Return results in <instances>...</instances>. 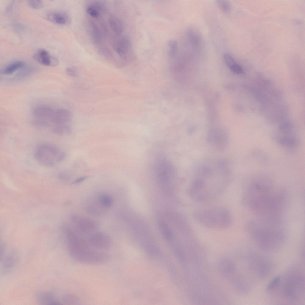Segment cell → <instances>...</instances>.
Here are the masks:
<instances>
[{
    "mask_svg": "<svg viewBox=\"0 0 305 305\" xmlns=\"http://www.w3.org/2000/svg\"><path fill=\"white\" fill-rule=\"evenodd\" d=\"M243 201L258 217L279 218L284 210L286 200L284 192L275 189L270 179L260 176L250 182L244 194Z\"/></svg>",
    "mask_w": 305,
    "mask_h": 305,
    "instance_id": "6da1fadb",
    "label": "cell"
},
{
    "mask_svg": "<svg viewBox=\"0 0 305 305\" xmlns=\"http://www.w3.org/2000/svg\"><path fill=\"white\" fill-rule=\"evenodd\" d=\"M247 228L255 242L265 250L276 249L286 239V230L280 218L258 217L248 223Z\"/></svg>",
    "mask_w": 305,
    "mask_h": 305,
    "instance_id": "7a4b0ae2",
    "label": "cell"
},
{
    "mask_svg": "<svg viewBox=\"0 0 305 305\" xmlns=\"http://www.w3.org/2000/svg\"><path fill=\"white\" fill-rule=\"evenodd\" d=\"M66 235L69 252L78 262L88 264H97L105 262L109 259L108 254L93 248L88 241L75 231L69 230Z\"/></svg>",
    "mask_w": 305,
    "mask_h": 305,
    "instance_id": "3957f363",
    "label": "cell"
},
{
    "mask_svg": "<svg viewBox=\"0 0 305 305\" xmlns=\"http://www.w3.org/2000/svg\"><path fill=\"white\" fill-rule=\"evenodd\" d=\"M194 217L201 225L209 228H223L231 224L232 217L227 210L221 208H210L197 211Z\"/></svg>",
    "mask_w": 305,
    "mask_h": 305,
    "instance_id": "277c9868",
    "label": "cell"
},
{
    "mask_svg": "<svg viewBox=\"0 0 305 305\" xmlns=\"http://www.w3.org/2000/svg\"><path fill=\"white\" fill-rule=\"evenodd\" d=\"M66 154L60 148L52 144H40L35 148L34 156L40 164L46 166H55L63 161Z\"/></svg>",
    "mask_w": 305,
    "mask_h": 305,
    "instance_id": "5b68a950",
    "label": "cell"
},
{
    "mask_svg": "<svg viewBox=\"0 0 305 305\" xmlns=\"http://www.w3.org/2000/svg\"><path fill=\"white\" fill-rule=\"evenodd\" d=\"M283 296L287 299L293 301L300 300L304 296V277L298 271H292L288 274L284 284Z\"/></svg>",
    "mask_w": 305,
    "mask_h": 305,
    "instance_id": "8992f818",
    "label": "cell"
},
{
    "mask_svg": "<svg viewBox=\"0 0 305 305\" xmlns=\"http://www.w3.org/2000/svg\"><path fill=\"white\" fill-rule=\"evenodd\" d=\"M18 254L14 249L9 248L4 244L0 247V272L3 274L13 272L18 264Z\"/></svg>",
    "mask_w": 305,
    "mask_h": 305,
    "instance_id": "52a82bcc",
    "label": "cell"
},
{
    "mask_svg": "<svg viewBox=\"0 0 305 305\" xmlns=\"http://www.w3.org/2000/svg\"><path fill=\"white\" fill-rule=\"evenodd\" d=\"M114 48L122 59V66L130 63L133 61L134 52L131 41L125 36L120 37L115 43Z\"/></svg>",
    "mask_w": 305,
    "mask_h": 305,
    "instance_id": "ba28073f",
    "label": "cell"
},
{
    "mask_svg": "<svg viewBox=\"0 0 305 305\" xmlns=\"http://www.w3.org/2000/svg\"><path fill=\"white\" fill-rule=\"evenodd\" d=\"M88 241L93 248L102 251L108 250L111 245L110 237L106 234L102 232H97L92 234Z\"/></svg>",
    "mask_w": 305,
    "mask_h": 305,
    "instance_id": "9c48e42d",
    "label": "cell"
},
{
    "mask_svg": "<svg viewBox=\"0 0 305 305\" xmlns=\"http://www.w3.org/2000/svg\"><path fill=\"white\" fill-rule=\"evenodd\" d=\"M71 220L75 227L83 233H91L97 227L96 222L93 220L85 216L74 214L72 216Z\"/></svg>",
    "mask_w": 305,
    "mask_h": 305,
    "instance_id": "30bf717a",
    "label": "cell"
},
{
    "mask_svg": "<svg viewBox=\"0 0 305 305\" xmlns=\"http://www.w3.org/2000/svg\"><path fill=\"white\" fill-rule=\"evenodd\" d=\"M251 262L252 267L259 277H266L270 272V262L265 257L259 256H254Z\"/></svg>",
    "mask_w": 305,
    "mask_h": 305,
    "instance_id": "8fae6325",
    "label": "cell"
},
{
    "mask_svg": "<svg viewBox=\"0 0 305 305\" xmlns=\"http://www.w3.org/2000/svg\"><path fill=\"white\" fill-rule=\"evenodd\" d=\"M274 140L279 145L287 148H296L298 145V138L293 133L285 134L277 132L274 136Z\"/></svg>",
    "mask_w": 305,
    "mask_h": 305,
    "instance_id": "7c38bea8",
    "label": "cell"
},
{
    "mask_svg": "<svg viewBox=\"0 0 305 305\" xmlns=\"http://www.w3.org/2000/svg\"><path fill=\"white\" fill-rule=\"evenodd\" d=\"M33 58L36 61L45 66H55L59 63L57 58L43 49H40L37 51L33 55Z\"/></svg>",
    "mask_w": 305,
    "mask_h": 305,
    "instance_id": "4fadbf2b",
    "label": "cell"
},
{
    "mask_svg": "<svg viewBox=\"0 0 305 305\" xmlns=\"http://www.w3.org/2000/svg\"><path fill=\"white\" fill-rule=\"evenodd\" d=\"M72 113L69 110L65 108H59L54 111L50 120V123L54 124V126L67 124L72 119Z\"/></svg>",
    "mask_w": 305,
    "mask_h": 305,
    "instance_id": "5bb4252c",
    "label": "cell"
},
{
    "mask_svg": "<svg viewBox=\"0 0 305 305\" xmlns=\"http://www.w3.org/2000/svg\"><path fill=\"white\" fill-rule=\"evenodd\" d=\"M54 111L49 106L42 105L35 107L32 111V113L36 118L47 120L50 124V120Z\"/></svg>",
    "mask_w": 305,
    "mask_h": 305,
    "instance_id": "9a60e30c",
    "label": "cell"
},
{
    "mask_svg": "<svg viewBox=\"0 0 305 305\" xmlns=\"http://www.w3.org/2000/svg\"><path fill=\"white\" fill-rule=\"evenodd\" d=\"M38 302L43 305L61 304L60 302L52 293L41 291L38 292L36 296Z\"/></svg>",
    "mask_w": 305,
    "mask_h": 305,
    "instance_id": "2e32d148",
    "label": "cell"
},
{
    "mask_svg": "<svg viewBox=\"0 0 305 305\" xmlns=\"http://www.w3.org/2000/svg\"><path fill=\"white\" fill-rule=\"evenodd\" d=\"M47 18L50 21L60 24H68L70 22V18L66 13L59 11H52L48 13Z\"/></svg>",
    "mask_w": 305,
    "mask_h": 305,
    "instance_id": "e0dca14e",
    "label": "cell"
},
{
    "mask_svg": "<svg viewBox=\"0 0 305 305\" xmlns=\"http://www.w3.org/2000/svg\"><path fill=\"white\" fill-rule=\"evenodd\" d=\"M25 65L24 61H15L8 64L1 70L0 73L4 75H10L17 70L23 68Z\"/></svg>",
    "mask_w": 305,
    "mask_h": 305,
    "instance_id": "ac0fdd59",
    "label": "cell"
},
{
    "mask_svg": "<svg viewBox=\"0 0 305 305\" xmlns=\"http://www.w3.org/2000/svg\"><path fill=\"white\" fill-rule=\"evenodd\" d=\"M109 23L111 28L116 34L119 35L122 33L123 25L119 18L115 17H111L109 19Z\"/></svg>",
    "mask_w": 305,
    "mask_h": 305,
    "instance_id": "d6986e66",
    "label": "cell"
},
{
    "mask_svg": "<svg viewBox=\"0 0 305 305\" xmlns=\"http://www.w3.org/2000/svg\"><path fill=\"white\" fill-rule=\"evenodd\" d=\"M51 131L53 133L59 135L69 134L72 131L71 127L68 124L54 126L52 128Z\"/></svg>",
    "mask_w": 305,
    "mask_h": 305,
    "instance_id": "ffe728a7",
    "label": "cell"
},
{
    "mask_svg": "<svg viewBox=\"0 0 305 305\" xmlns=\"http://www.w3.org/2000/svg\"><path fill=\"white\" fill-rule=\"evenodd\" d=\"M97 200L100 205L105 209L110 207L113 202V200L111 196L106 194H100Z\"/></svg>",
    "mask_w": 305,
    "mask_h": 305,
    "instance_id": "44dd1931",
    "label": "cell"
},
{
    "mask_svg": "<svg viewBox=\"0 0 305 305\" xmlns=\"http://www.w3.org/2000/svg\"><path fill=\"white\" fill-rule=\"evenodd\" d=\"M219 264L220 270L223 273L226 275L231 274L234 272V267L230 261L223 260L220 262Z\"/></svg>",
    "mask_w": 305,
    "mask_h": 305,
    "instance_id": "7402d4cb",
    "label": "cell"
},
{
    "mask_svg": "<svg viewBox=\"0 0 305 305\" xmlns=\"http://www.w3.org/2000/svg\"><path fill=\"white\" fill-rule=\"evenodd\" d=\"M178 43L175 40H170L168 43L167 53L169 59L174 58L177 55L178 50Z\"/></svg>",
    "mask_w": 305,
    "mask_h": 305,
    "instance_id": "603a6c76",
    "label": "cell"
},
{
    "mask_svg": "<svg viewBox=\"0 0 305 305\" xmlns=\"http://www.w3.org/2000/svg\"><path fill=\"white\" fill-rule=\"evenodd\" d=\"M35 71V68L29 66L25 68L18 73L15 77V79L19 80L24 79L32 74Z\"/></svg>",
    "mask_w": 305,
    "mask_h": 305,
    "instance_id": "cb8c5ba5",
    "label": "cell"
},
{
    "mask_svg": "<svg viewBox=\"0 0 305 305\" xmlns=\"http://www.w3.org/2000/svg\"><path fill=\"white\" fill-rule=\"evenodd\" d=\"M63 302L68 304H78L80 303V299L76 295L71 294H66L63 298Z\"/></svg>",
    "mask_w": 305,
    "mask_h": 305,
    "instance_id": "d4e9b609",
    "label": "cell"
},
{
    "mask_svg": "<svg viewBox=\"0 0 305 305\" xmlns=\"http://www.w3.org/2000/svg\"><path fill=\"white\" fill-rule=\"evenodd\" d=\"M281 281V277L279 276H276L268 284L266 288L267 290L268 291L276 290L279 287Z\"/></svg>",
    "mask_w": 305,
    "mask_h": 305,
    "instance_id": "484cf974",
    "label": "cell"
},
{
    "mask_svg": "<svg viewBox=\"0 0 305 305\" xmlns=\"http://www.w3.org/2000/svg\"><path fill=\"white\" fill-rule=\"evenodd\" d=\"M32 124L35 127L40 128H47L49 127L50 125L49 122L47 120L37 118L33 120Z\"/></svg>",
    "mask_w": 305,
    "mask_h": 305,
    "instance_id": "4316f807",
    "label": "cell"
},
{
    "mask_svg": "<svg viewBox=\"0 0 305 305\" xmlns=\"http://www.w3.org/2000/svg\"><path fill=\"white\" fill-rule=\"evenodd\" d=\"M196 32L192 29H189L187 32V37L192 43L194 45H198L199 38Z\"/></svg>",
    "mask_w": 305,
    "mask_h": 305,
    "instance_id": "83f0119b",
    "label": "cell"
},
{
    "mask_svg": "<svg viewBox=\"0 0 305 305\" xmlns=\"http://www.w3.org/2000/svg\"><path fill=\"white\" fill-rule=\"evenodd\" d=\"M216 4L218 7L223 11L228 12L231 8V5L228 1L224 0H217Z\"/></svg>",
    "mask_w": 305,
    "mask_h": 305,
    "instance_id": "f1b7e54d",
    "label": "cell"
},
{
    "mask_svg": "<svg viewBox=\"0 0 305 305\" xmlns=\"http://www.w3.org/2000/svg\"><path fill=\"white\" fill-rule=\"evenodd\" d=\"M223 56L224 60L229 68L236 63L233 57L230 54L225 53Z\"/></svg>",
    "mask_w": 305,
    "mask_h": 305,
    "instance_id": "f546056e",
    "label": "cell"
},
{
    "mask_svg": "<svg viewBox=\"0 0 305 305\" xmlns=\"http://www.w3.org/2000/svg\"><path fill=\"white\" fill-rule=\"evenodd\" d=\"M65 71L67 74L72 77H77L78 74L77 69L74 66L68 67L66 69Z\"/></svg>",
    "mask_w": 305,
    "mask_h": 305,
    "instance_id": "4dcf8cb0",
    "label": "cell"
},
{
    "mask_svg": "<svg viewBox=\"0 0 305 305\" xmlns=\"http://www.w3.org/2000/svg\"><path fill=\"white\" fill-rule=\"evenodd\" d=\"M28 4L32 8L35 9H39L42 7L43 5L41 0H32L29 1Z\"/></svg>",
    "mask_w": 305,
    "mask_h": 305,
    "instance_id": "1f68e13d",
    "label": "cell"
},
{
    "mask_svg": "<svg viewBox=\"0 0 305 305\" xmlns=\"http://www.w3.org/2000/svg\"><path fill=\"white\" fill-rule=\"evenodd\" d=\"M87 13L91 17L96 18L99 16V13L97 10L92 6H89L87 8Z\"/></svg>",
    "mask_w": 305,
    "mask_h": 305,
    "instance_id": "d6a6232c",
    "label": "cell"
},
{
    "mask_svg": "<svg viewBox=\"0 0 305 305\" xmlns=\"http://www.w3.org/2000/svg\"><path fill=\"white\" fill-rule=\"evenodd\" d=\"M229 68L233 72L238 74H241L243 73L242 67L236 63L232 65Z\"/></svg>",
    "mask_w": 305,
    "mask_h": 305,
    "instance_id": "836d02e7",
    "label": "cell"
},
{
    "mask_svg": "<svg viewBox=\"0 0 305 305\" xmlns=\"http://www.w3.org/2000/svg\"><path fill=\"white\" fill-rule=\"evenodd\" d=\"M58 177L61 179L66 180L70 179L71 177V173L68 171H63L58 174Z\"/></svg>",
    "mask_w": 305,
    "mask_h": 305,
    "instance_id": "e575fe53",
    "label": "cell"
},
{
    "mask_svg": "<svg viewBox=\"0 0 305 305\" xmlns=\"http://www.w3.org/2000/svg\"><path fill=\"white\" fill-rule=\"evenodd\" d=\"M88 178V176H84L79 177L74 180L72 182V183L73 184H77L80 183L85 180Z\"/></svg>",
    "mask_w": 305,
    "mask_h": 305,
    "instance_id": "d590c367",
    "label": "cell"
}]
</instances>
